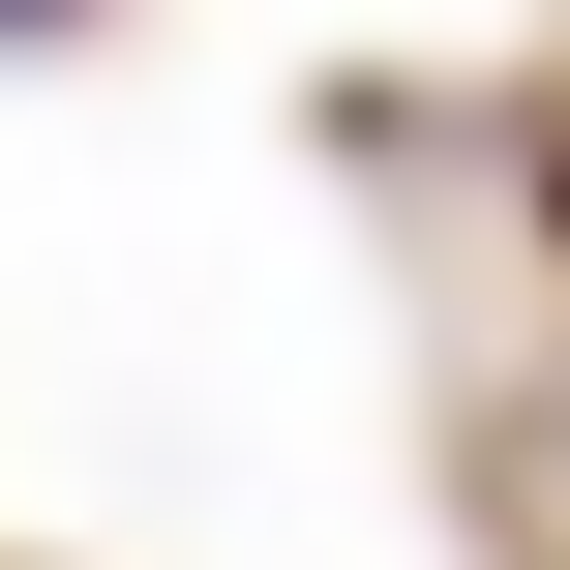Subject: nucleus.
Listing matches in <instances>:
<instances>
[{"label": "nucleus", "mask_w": 570, "mask_h": 570, "mask_svg": "<svg viewBox=\"0 0 570 570\" xmlns=\"http://www.w3.org/2000/svg\"><path fill=\"white\" fill-rule=\"evenodd\" d=\"M0 30H60V0H0Z\"/></svg>", "instance_id": "1"}]
</instances>
